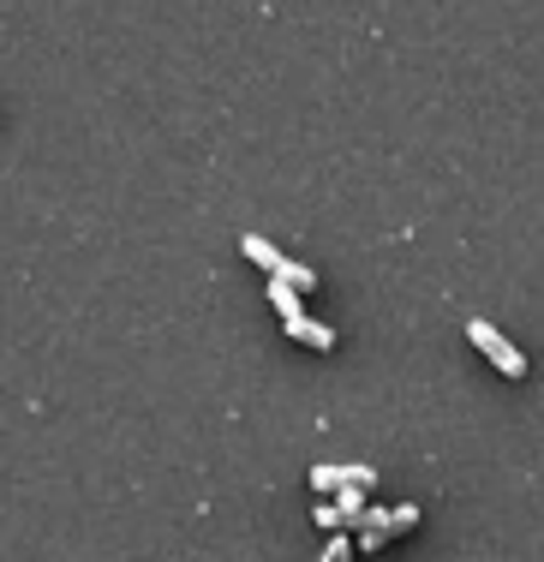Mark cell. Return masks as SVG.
Masks as SVG:
<instances>
[{
	"mask_svg": "<svg viewBox=\"0 0 544 562\" xmlns=\"http://www.w3.org/2000/svg\"><path fill=\"white\" fill-rule=\"evenodd\" d=\"M467 341L479 347V353H485L490 366L502 371V378H526V353H521V347H514L509 336H502L497 324H485V317H473V324H467Z\"/></svg>",
	"mask_w": 544,
	"mask_h": 562,
	"instance_id": "cell-2",
	"label": "cell"
},
{
	"mask_svg": "<svg viewBox=\"0 0 544 562\" xmlns=\"http://www.w3.org/2000/svg\"><path fill=\"white\" fill-rule=\"evenodd\" d=\"M348 557H353V544H348V539H341V532H336V539L324 544V562H348Z\"/></svg>",
	"mask_w": 544,
	"mask_h": 562,
	"instance_id": "cell-8",
	"label": "cell"
},
{
	"mask_svg": "<svg viewBox=\"0 0 544 562\" xmlns=\"http://www.w3.org/2000/svg\"><path fill=\"white\" fill-rule=\"evenodd\" d=\"M317 527L341 532V527H348V520H341V508H336V503H324V508H317Z\"/></svg>",
	"mask_w": 544,
	"mask_h": 562,
	"instance_id": "cell-9",
	"label": "cell"
},
{
	"mask_svg": "<svg viewBox=\"0 0 544 562\" xmlns=\"http://www.w3.org/2000/svg\"><path fill=\"white\" fill-rule=\"evenodd\" d=\"M240 251H246L251 263H258V270H270V276H287V270H294V263H287V258H282V251H275L263 234H246V239H240Z\"/></svg>",
	"mask_w": 544,
	"mask_h": 562,
	"instance_id": "cell-4",
	"label": "cell"
},
{
	"mask_svg": "<svg viewBox=\"0 0 544 562\" xmlns=\"http://www.w3.org/2000/svg\"><path fill=\"white\" fill-rule=\"evenodd\" d=\"M270 305L282 312V324H287V317H299V288H287L282 276H270Z\"/></svg>",
	"mask_w": 544,
	"mask_h": 562,
	"instance_id": "cell-7",
	"label": "cell"
},
{
	"mask_svg": "<svg viewBox=\"0 0 544 562\" xmlns=\"http://www.w3.org/2000/svg\"><path fill=\"white\" fill-rule=\"evenodd\" d=\"M419 527V508L413 503H395V508H365L360 515V551H383L389 539Z\"/></svg>",
	"mask_w": 544,
	"mask_h": 562,
	"instance_id": "cell-1",
	"label": "cell"
},
{
	"mask_svg": "<svg viewBox=\"0 0 544 562\" xmlns=\"http://www.w3.org/2000/svg\"><path fill=\"white\" fill-rule=\"evenodd\" d=\"M336 508H341V520H348V527H360V515H365V485H341L336 491Z\"/></svg>",
	"mask_w": 544,
	"mask_h": 562,
	"instance_id": "cell-6",
	"label": "cell"
},
{
	"mask_svg": "<svg viewBox=\"0 0 544 562\" xmlns=\"http://www.w3.org/2000/svg\"><path fill=\"white\" fill-rule=\"evenodd\" d=\"M311 485L324 491V497H336L341 485H365L371 491V485H377V473H371V467H329L324 461V467H311Z\"/></svg>",
	"mask_w": 544,
	"mask_h": 562,
	"instance_id": "cell-3",
	"label": "cell"
},
{
	"mask_svg": "<svg viewBox=\"0 0 544 562\" xmlns=\"http://www.w3.org/2000/svg\"><path fill=\"white\" fill-rule=\"evenodd\" d=\"M287 336H294V341H305V347H317V353H329V347H336V329H329V324H317V317H287Z\"/></svg>",
	"mask_w": 544,
	"mask_h": 562,
	"instance_id": "cell-5",
	"label": "cell"
}]
</instances>
